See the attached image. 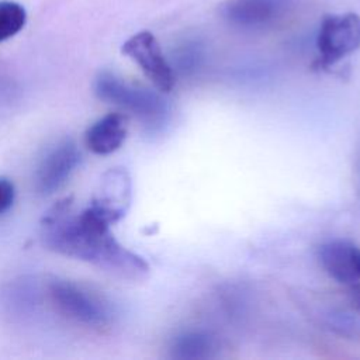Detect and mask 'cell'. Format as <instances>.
Masks as SVG:
<instances>
[{
  "label": "cell",
  "instance_id": "obj_8",
  "mask_svg": "<svg viewBox=\"0 0 360 360\" xmlns=\"http://www.w3.org/2000/svg\"><path fill=\"white\" fill-rule=\"evenodd\" d=\"M316 257L328 276L346 288H349L360 274V248L350 240H328L319 245Z\"/></svg>",
  "mask_w": 360,
  "mask_h": 360
},
{
  "label": "cell",
  "instance_id": "obj_5",
  "mask_svg": "<svg viewBox=\"0 0 360 360\" xmlns=\"http://www.w3.org/2000/svg\"><path fill=\"white\" fill-rule=\"evenodd\" d=\"M121 51L139 66L143 75L159 91H172L176 84V77L152 32H136L122 44Z\"/></svg>",
  "mask_w": 360,
  "mask_h": 360
},
{
  "label": "cell",
  "instance_id": "obj_6",
  "mask_svg": "<svg viewBox=\"0 0 360 360\" xmlns=\"http://www.w3.org/2000/svg\"><path fill=\"white\" fill-rule=\"evenodd\" d=\"M80 162V152L76 143L65 139L52 146L41 159L34 183L35 188L42 195H49L59 190L70 177Z\"/></svg>",
  "mask_w": 360,
  "mask_h": 360
},
{
  "label": "cell",
  "instance_id": "obj_2",
  "mask_svg": "<svg viewBox=\"0 0 360 360\" xmlns=\"http://www.w3.org/2000/svg\"><path fill=\"white\" fill-rule=\"evenodd\" d=\"M46 288L55 309L69 321L96 330H104L114 323L115 314L110 302L87 287L53 278Z\"/></svg>",
  "mask_w": 360,
  "mask_h": 360
},
{
  "label": "cell",
  "instance_id": "obj_4",
  "mask_svg": "<svg viewBox=\"0 0 360 360\" xmlns=\"http://www.w3.org/2000/svg\"><path fill=\"white\" fill-rule=\"evenodd\" d=\"M318 69H328L360 48V17L354 13L326 15L319 27Z\"/></svg>",
  "mask_w": 360,
  "mask_h": 360
},
{
  "label": "cell",
  "instance_id": "obj_12",
  "mask_svg": "<svg viewBox=\"0 0 360 360\" xmlns=\"http://www.w3.org/2000/svg\"><path fill=\"white\" fill-rule=\"evenodd\" d=\"M27 22L25 8L11 0H0V42L13 38Z\"/></svg>",
  "mask_w": 360,
  "mask_h": 360
},
{
  "label": "cell",
  "instance_id": "obj_10",
  "mask_svg": "<svg viewBox=\"0 0 360 360\" xmlns=\"http://www.w3.org/2000/svg\"><path fill=\"white\" fill-rule=\"evenodd\" d=\"M131 197V180L124 169L108 170L101 181V193L94 202L107 208L118 218H121L129 204Z\"/></svg>",
  "mask_w": 360,
  "mask_h": 360
},
{
  "label": "cell",
  "instance_id": "obj_11",
  "mask_svg": "<svg viewBox=\"0 0 360 360\" xmlns=\"http://www.w3.org/2000/svg\"><path fill=\"white\" fill-rule=\"evenodd\" d=\"M215 342L211 336L200 332H187L177 336L172 345V353L177 359L211 357Z\"/></svg>",
  "mask_w": 360,
  "mask_h": 360
},
{
  "label": "cell",
  "instance_id": "obj_13",
  "mask_svg": "<svg viewBox=\"0 0 360 360\" xmlns=\"http://www.w3.org/2000/svg\"><path fill=\"white\" fill-rule=\"evenodd\" d=\"M14 186L7 179H0V214L6 212L14 202Z\"/></svg>",
  "mask_w": 360,
  "mask_h": 360
},
{
  "label": "cell",
  "instance_id": "obj_9",
  "mask_svg": "<svg viewBox=\"0 0 360 360\" xmlns=\"http://www.w3.org/2000/svg\"><path fill=\"white\" fill-rule=\"evenodd\" d=\"M127 132V117L120 112H111L96 121L87 129L86 145L97 155H110L121 148Z\"/></svg>",
  "mask_w": 360,
  "mask_h": 360
},
{
  "label": "cell",
  "instance_id": "obj_3",
  "mask_svg": "<svg viewBox=\"0 0 360 360\" xmlns=\"http://www.w3.org/2000/svg\"><path fill=\"white\" fill-rule=\"evenodd\" d=\"M94 90L100 100L129 111L149 125L158 124L167 110L165 100L159 94L129 84L108 72L98 75Z\"/></svg>",
  "mask_w": 360,
  "mask_h": 360
},
{
  "label": "cell",
  "instance_id": "obj_14",
  "mask_svg": "<svg viewBox=\"0 0 360 360\" xmlns=\"http://www.w3.org/2000/svg\"><path fill=\"white\" fill-rule=\"evenodd\" d=\"M349 291V297H350V302L353 305V308L360 312V276L357 277V280L347 288Z\"/></svg>",
  "mask_w": 360,
  "mask_h": 360
},
{
  "label": "cell",
  "instance_id": "obj_7",
  "mask_svg": "<svg viewBox=\"0 0 360 360\" xmlns=\"http://www.w3.org/2000/svg\"><path fill=\"white\" fill-rule=\"evenodd\" d=\"M297 0H228L222 15L236 27L263 28L283 18Z\"/></svg>",
  "mask_w": 360,
  "mask_h": 360
},
{
  "label": "cell",
  "instance_id": "obj_1",
  "mask_svg": "<svg viewBox=\"0 0 360 360\" xmlns=\"http://www.w3.org/2000/svg\"><path fill=\"white\" fill-rule=\"evenodd\" d=\"M120 218L94 202L80 212L72 200L58 201L41 221L44 245L63 256L84 260L101 270L127 280H143L149 266L143 257L124 248L111 233V224Z\"/></svg>",
  "mask_w": 360,
  "mask_h": 360
}]
</instances>
